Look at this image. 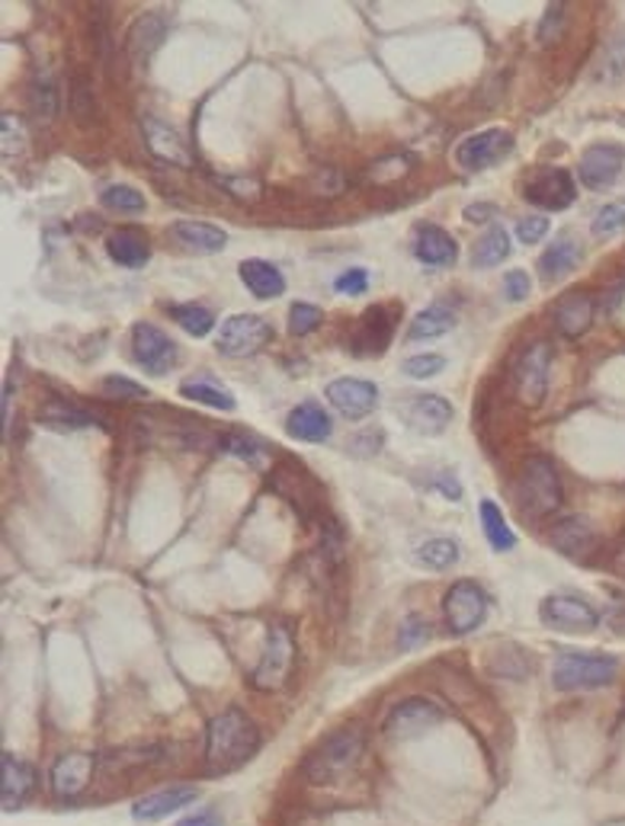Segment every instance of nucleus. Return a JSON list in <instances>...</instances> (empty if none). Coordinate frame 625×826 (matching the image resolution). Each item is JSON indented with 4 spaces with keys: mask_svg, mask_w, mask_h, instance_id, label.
<instances>
[{
    "mask_svg": "<svg viewBox=\"0 0 625 826\" xmlns=\"http://www.w3.org/2000/svg\"><path fill=\"white\" fill-rule=\"evenodd\" d=\"M107 253H110V260H113L115 266H122V270H142V266H148V260H151V244H148V238H144L142 231L119 228V231H113L107 238Z\"/></svg>",
    "mask_w": 625,
    "mask_h": 826,
    "instance_id": "c85d7f7f",
    "label": "nucleus"
},
{
    "mask_svg": "<svg viewBox=\"0 0 625 826\" xmlns=\"http://www.w3.org/2000/svg\"><path fill=\"white\" fill-rule=\"evenodd\" d=\"M414 256L424 266L446 270L458 260V244H455L453 234L443 231L440 224H424V228H417V238H414Z\"/></svg>",
    "mask_w": 625,
    "mask_h": 826,
    "instance_id": "5701e85b",
    "label": "nucleus"
},
{
    "mask_svg": "<svg viewBox=\"0 0 625 826\" xmlns=\"http://www.w3.org/2000/svg\"><path fill=\"white\" fill-rule=\"evenodd\" d=\"M36 420L49 430H84V426H97V416L78 404L68 401H49L42 411L36 413Z\"/></svg>",
    "mask_w": 625,
    "mask_h": 826,
    "instance_id": "473e14b6",
    "label": "nucleus"
},
{
    "mask_svg": "<svg viewBox=\"0 0 625 826\" xmlns=\"http://www.w3.org/2000/svg\"><path fill=\"white\" fill-rule=\"evenodd\" d=\"M453 328H455L453 308H446V304H430V308H424V311L411 321V328H407V343L436 340V336L450 333Z\"/></svg>",
    "mask_w": 625,
    "mask_h": 826,
    "instance_id": "2f4dec72",
    "label": "nucleus"
},
{
    "mask_svg": "<svg viewBox=\"0 0 625 826\" xmlns=\"http://www.w3.org/2000/svg\"><path fill=\"white\" fill-rule=\"evenodd\" d=\"M0 125H3V158H17L27 148V125H23V119L3 112L0 115Z\"/></svg>",
    "mask_w": 625,
    "mask_h": 826,
    "instance_id": "a18cd8bd",
    "label": "nucleus"
},
{
    "mask_svg": "<svg viewBox=\"0 0 625 826\" xmlns=\"http://www.w3.org/2000/svg\"><path fill=\"white\" fill-rule=\"evenodd\" d=\"M324 394H327V404L346 420H366L379 407V387L366 379H353V375L334 379L324 387Z\"/></svg>",
    "mask_w": 625,
    "mask_h": 826,
    "instance_id": "2eb2a0df",
    "label": "nucleus"
},
{
    "mask_svg": "<svg viewBox=\"0 0 625 826\" xmlns=\"http://www.w3.org/2000/svg\"><path fill=\"white\" fill-rule=\"evenodd\" d=\"M321 308H314L309 302H295L289 308V333L292 336H309L312 331H317V324H321Z\"/></svg>",
    "mask_w": 625,
    "mask_h": 826,
    "instance_id": "37998d69",
    "label": "nucleus"
},
{
    "mask_svg": "<svg viewBox=\"0 0 625 826\" xmlns=\"http://www.w3.org/2000/svg\"><path fill=\"white\" fill-rule=\"evenodd\" d=\"M238 275H241L244 289H248L254 299H260V302H273V299H280L285 292L283 270H280L276 263H270V260L251 256V260H244V263L238 266Z\"/></svg>",
    "mask_w": 625,
    "mask_h": 826,
    "instance_id": "393cba45",
    "label": "nucleus"
},
{
    "mask_svg": "<svg viewBox=\"0 0 625 826\" xmlns=\"http://www.w3.org/2000/svg\"><path fill=\"white\" fill-rule=\"evenodd\" d=\"M548 542L555 545V551H562L565 557H571V561L587 564L599 548V532L587 516H568V520H558V523L552 525Z\"/></svg>",
    "mask_w": 625,
    "mask_h": 826,
    "instance_id": "f3484780",
    "label": "nucleus"
},
{
    "mask_svg": "<svg viewBox=\"0 0 625 826\" xmlns=\"http://www.w3.org/2000/svg\"><path fill=\"white\" fill-rule=\"evenodd\" d=\"M548 372H552V346L545 340L530 343L513 365V391L520 404L540 407L548 391Z\"/></svg>",
    "mask_w": 625,
    "mask_h": 826,
    "instance_id": "0eeeda50",
    "label": "nucleus"
},
{
    "mask_svg": "<svg viewBox=\"0 0 625 826\" xmlns=\"http://www.w3.org/2000/svg\"><path fill=\"white\" fill-rule=\"evenodd\" d=\"M530 292H533V282H530L526 270H511L504 275V299L507 302H526Z\"/></svg>",
    "mask_w": 625,
    "mask_h": 826,
    "instance_id": "3c124183",
    "label": "nucleus"
},
{
    "mask_svg": "<svg viewBox=\"0 0 625 826\" xmlns=\"http://www.w3.org/2000/svg\"><path fill=\"white\" fill-rule=\"evenodd\" d=\"M433 487L446 496V500H462V487H458V481H455L453 474H446V471L433 477Z\"/></svg>",
    "mask_w": 625,
    "mask_h": 826,
    "instance_id": "6e6d98bb",
    "label": "nucleus"
},
{
    "mask_svg": "<svg viewBox=\"0 0 625 826\" xmlns=\"http://www.w3.org/2000/svg\"><path fill=\"white\" fill-rule=\"evenodd\" d=\"M193 800H196V788L193 785H171V788H161L154 795H144L142 800H135L132 804V817L142 820V824H158V820L171 817L177 810H183Z\"/></svg>",
    "mask_w": 625,
    "mask_h": 826,
    "instance_id": "4be33fe9",
    "label": "nucleus"
},
{
    "mask_svg": "<svg viewBox=\"0 0 625 826\" xmlns=\"http://www.w3.org/2000/svg\"><path fill=\"white\" fill-rule=\"evenodd\" d=\"M487 593L475 580H455L443 596V622L453 634L478 632L487 618Z\"/></svg>",
    "mask_w": 625,
    "mask_h": 826,
    "instance_id": "423d86ee",
    "label": "nucleus"
},
{
    "mask_svg": "<svg viewBox=\"0 0 625 826\" xmlns=\"http://www.w3.org/2000/svg\"><path fill=\"white\" fill-rule=\"evenodd\" d=\"M548 228H552V221L545 215H526V219L516 221V238L523 244H540L542 238L548 234Z\"/></svg>",
    "mask_w": 625,
    "mask_h": 826,
    "instance_id": "8fccbe9b",
    "label": "nucleus"
},
{
    "mask_svg": "<svg viewBox=\"0 0 625 826\" xmlns=\"http://www.w3.org/2000/svg\"><path fill=\"white\" fill-rule=\"evenodd\" d=\"M29 103H32V110H36V115H39L42 122L56 119L58 87L52 81H36L32 83V90H29Z\"/></svg>",
    "mask_w": 625,
    "mask_h": 826,
    "instance_id": "c03bdc74",
    "label": "nucleus"
},
{
    "mask_svg": "<svg viewBox=\"0 0 625 826\" xmlns=\"http://www.w3.org/2000/svg\"><path fill=\"white\" fill-rule=\"evenodd\" d=\"M100 205L110 209V212H119V215H139V212L148 209V199H144L142 190H135L129 183H110L100 193Z\"/></svg>",
    "mask_w": 625,
    "mask_h": 826,
    "instance_id": "e433bc0d",
    "label": "nucleus"
},
{
    "mask_svg": "<svg viewBox=\"0 0 625 826\" xmlns=\"http://www.w3.org/2000/svg\"><path fill=\"white\" fill-rule=\"evenodd\" d=\"M395 324H399V311H392L389 304H375L363 314V321L356 324V333L350 340L356 356H379L389 350L392 336H395Z\"/></svg>",
    "mask_w": 625,
    "mask_h": 826,
    "instance_id": "dca6fc26",
    "label": "nucleus"
},
{
    "mask_svg": "<svg viewBox=\"0 0 625 826\" xmlns=\"http://www.w3.org/2000/svg\"><path fill=\"white\" fill-rule=\"evenodd\" d=\"M426 637H430V628H426L421 618H414V615H411V618H407V622L401 625L399 641H401V647H404V651H414L417 644H424Z\"/></svg>",
    "mask_w": 625,
    "mask_h": 826,
    "instance_id": "864d4df0",
    "label": "nucleus"
},
{
    "mask_svg": "<svg viewBox=\"0 0 625 826\" xmlns=\"http://www.w3.org/2000/svg\"><path fill=\"white\" fill-rule=\"evenodd\" d=\"M478 516H482L484 538L491 542V548H494V551H513V548H516V535H513V528L507 525L504 513H501V506H497L494 500H482V506H478Z\"/></svg>",
    "mask_w": 625,
    "mask_h": 826,
    "instance_id": "c9c22d12",
    "label": "nucleus"
},
{
    "mask_svg": "<svg viewBox=\"0 0 625 826\" xmlns=\"http://www.w3.org/2000/svg\"><path fill=\"white\" fill-rule=\"evenodd\" d=\"M542 622L555 632L591 634L599 628V612L577 596H545L540 606Z\"/></svg>",
    "mask_w": 625,
    "mask_h": 826,
    "instance_id": "f8f14e48",
    "label": "nucleus"
},
{
    "mask_svg": "<svg viewBox=\"0 0 625 826\" xmlns=\"http://www.w3.org/2000/svg\"><path fill=\"white\" fill-rule=\"evenodd\" d=\"M584 260V248L577 238L571 234H558L548 248L542 250L540 256V279L542 282H562L565 275H571Z\"/></svg>",
    "mask_w": 625,
    "mask_h": 826,
    "instance_id": "b1692460",
    "label": "nucleus"
},
{
    "mask_svg": "<svg viewBox=\"0 0 625 826\" xmlns=\"http://www.w3.org/2000/svg\"><path fill=\"white\" fill-rule=\"evenodd\" d=\"M511 234L494 224V228L484 231L482 238H478V244L472 248V263L478 270H491V266H497V263H504L511 256Z\"/></svg>",
    "mask_w": 625,
    "mask_h": 826,
    "instance_id": "72a5a7b5",
    "label": "nucleus"
},
{
    "mask_svg": "<svg viewBox=\"0 0 625 826\" xmlns=\"http://www.w3.org/2000/svg\"><path fill=\"white\" fill-rule=\"evenodd\" d=\"M142 135H144V144H148V151H151L158 161H164V164H177V167L193 164V154H190V148H187L183 135H180L173 125H168V122H161V119L148 115V119L142 122Z\"/></svg>",
    "mask_w": 625,
    "mask_h": 826,
    "instance_id": "aec40b11",
    "label": "nucleus"
},
{
    "mask_svg": "<svg viewBox=\"0 0 625 826\" xmlns=\"http://www.w3.org/2000/svg\"><path fill=\"white\" fill-rule=\"evenodd\" d=\"M594 314H597V304H594V295L587 292H571L562 302L555 304V331L568 340H577L584 333L591 331L594 324Z\"/></svg>",
    "mask_w": 625,
    "mask_h": 826,
    "instance_id": "a878e982",
    "label": "nucleus"
},
{
    "mask_svg": "<svg viewBox=\"0 0 625 826\" xmlns=\"http://www.w3.org/2000/svg\"><path fill=\"white\" fill-rule=\"evenodd\" d=\"M625 164V151L619 144H591L584 154H581V164H577V177L587 190H609L616 183V177L623 173Z\"/></svg>",
    "mask_w": 625,
    "mask_h": 826,
    "instance_id": "a211bd4d",
    "label": "nucleus"
},
{
    "mask_svg": "<svg viewBox=\"0 0 625 826\" xmlns=\"http://www.w3.org/2000/svg\"><path fill=\"white\" fill-rule=\"evenodd\" d=\"M260 749V731L251 717L241 708H228L215 715L205 727V749H202V766L205 775L222 778L231 772L244 769Z\"/></svg>",
    "mask_w": 625,
    "mask_h": 826,
    "instance_id": "f257e3e1",
    "label": "nucleus"
},
{
    "mask_svg": "<svg viewBox=\"0 0 625 826\" xmlns=\"http://www.w3.org/2000/svg\"><path fill=\"white\" fill-rule=\"evenodd\" d=\"M484 663L501 679H526L530 676V657L516 644H494Z\"/></svg>",
    "mask_w": 625,
    "mask_h": 826,
    "instance_id": "f704fd0d",
    "label": "nucleus"
},
{
    "mask_svg": "<svg viewBox=\"0 0 625 826\" xmlns=\"http://www.w3.org/2000/svg\"><path fill=\"white\" fill-rule=\"evenodd\" d=\"M164 756L161 746H142V749H115V753H107L103 756V766L107 769H135V766H151Z\"/></svg>",
    "mask_w": 625,
    "mask_h": 826,
    "instance_id": "a19ab883",
    "label": "nucleus"
},
{
    "mask_svg": "<svg viewBox=\"0 0 625 826\" xmlns=\"http://www.w3.org/2000/svg\"><path fill=\"white\" fill-rule=\"evenodd\" d=\"M513 151L511 129H484L478 135H468L455 148V164L465 173H482L487 167L501 164Z\"/></svg>",
    "mask_w": 625,
    "mask_h": 826,
    "instance_id": "9b49d317",
    "label": "nucleus"
},
{
    "mask_svg": "<svg viewBox=\"0 0 625 826\" xmlns=\"http://www.w3.org/2000/svg\"><path fill=\"white\" fill-rule=\"evenodd\" d=\"M619 676V661L609 654H574L565 651L552 666V683L562 692H587V688H603L616 683Z\"/></svg>",
    "mask_w": 625,
    "mask_h": 826,
    "instance_id": "20e7f679",
    "label": "nucleus"
},
{
    "mask_svg": "<svg viewBox=\"0 0 625 826\" xmlns=\"http://www.w3.org/2000/svg\"><path fill=\"white\" fill-rule=\"evenodd\" d=\"M177 826H222V820H219L215 814H193V817L180 820Z\"/></svg>",
    "mask_w": 625,
    "mask_h": 826,
    "instance_id": "4d7b16f0",
    "label": "nucleus"
},
{
    "mask_svg": "<svg viewBox=\"0 0 625 826\" xmlns=\"http://www.w3.org/2000/svg\"><path fill=\"white\" fill-rule=\"evenodd\" d=\"M292 663H295V634L285 622H273L266 632V644L263 654L256 661L254 673H251V686L260 692H276L289 683L292 676Z\"/></svg>",
    "mask_w": 625,
    "mask_h": 826,
    "instance_id": "39448f33",
    "label": "nucleus"
},
{
    "mask_svg": "<svg viewBox=\"0 0 625 826\" xmlns=\"http://www.w3.org/2000/svg\"><path fill=\"white\" fill-rule=\"evenodd\" d=\"M401 416L414 433L436 436L453 423V404L440 394H414L401 404Z\"/></svg>",
    "mask_w": 625,
    "mask_h": 826,
    "instance_id": "6ab92c4d",
    "label": "nucleus"
},
{
    "mask_svg": "<svg viewBox=\"0 0 625 826\" xmlns=\"http://www.w3.org/2000/svg\"><path fill=\"white\" fill-rule=\"evenodd\" d=\"M132 356L142 365V372H148L151 379H164L177 365L180 350L168 333L161 331L151 321H139L132 328Z\"/></svg>",
    "mask_w": 625,
    "mask_h": 826,
    "instance_id": "6e6552de",
    "label": "nucleus"
},
{
    "mask_svg": "<svg viewBox=\"0 0 625 826\" xmlns=\"http://www.w3.org/2000/svg\"><path fill=\"white\" fill-rule=\"evenodd\" d=\"M523 199L540 205L545 212H562L568 209L571 202L577 199V187H574V177L562 167H545V170H533L526 180H523Z\"/></svg>",
    "mask_w": 625,
    "mask_h": 826,
    "instance_id": "1a4fd4ad",
    "label": "nucleus"
},
{
    "mask_svg": "<svg viewBox=\"0 0 625 826\" xmlns=\"http://www.w3.org/2000/svg\"><path fill=\"white\" fill-rule=\"evenodd\" d=\"M180 397L202 404V407H212V411H234V394L222 382L209 379V375H196V379L180 382Z\"/></svg>",
    "mask_w": 625,
    "mask_h": 826,
    "instance_id": "7c9ffc66",
    "label": "nucleus"
},
{
    "mask_svg": "<svg viewBox=\"0 0 625 826\" xmlns=\"http://www.w3.org/2000/svg\"><path fill=\"white\" fill-rule=\"evenodd\" d=\"M443 721V708L430 698H407L395 705L389 717H385V737L392 741H411V737H421L426 731H433L436 724Z\"/></svg>",
    "mask_w": 625,
    "mask_h": 826,
    "instance_id": "ddd939ff",
    "label": "nucleus"
},
{
    "mask_svg": "<svg viewBox=\"0 0 625 826\" xmlns=\"http://www.w3.org/2000/svg\"><path fill=\"white\" fill-rule=\"evenodd\" d=\"M273 340V324L256 314H234L219 328V353L222 356H254Z\"/></svg>",
    "mask_w": 625,
    "mask_h": 826,
    "instance_id": "9d476101",
    "label": "nucleus"
},
{
    "mask_svg": "<svg viewBox=\"0 0 625 826\" xmlns=\"http://www.w3.org/2000/svg\"><path fill=\"white\" fill-rule=\"evenodd\" d=\"M594 234L597 238H606V234H616L625 228V202H609L603 205L597 215H594Z\"/></svg>",
    "mask_w": 625,
    "mask_h": 826,
    "instance_id": "de8ad7c7",
    "label": "nucleus"
},
{
    "mask_svg": "<svg viewBox=\"0 0 625 826\" xmlns=\"http://www.w3.org/2000/svg\"><path fill=\"white\" fill-rule=\"evenodd\" d=\"M404 375L407 379H417V382H424V379H436L443 369H446V359L440 356V353H424V356H411L404 359Z\"/></svg>",
    "mask_w": 625,
    "mask_h": 826,
    "instance_id": "49530a36",
    "label": "nucleus"
},
{
    "mask_svg": "<svg viewBox=\"0 0 625 826\" xmlns=\"http://www.w3.org/2000/svg\"><path fill=\"white\" fill-rule=\"evenodd\" d=\"M100 391L107 394V397H115V401H142L144 391L139 382H132V379H125V375H107L103 382H100Z\"/></svg>",
    "mask_w": 625,
    "mask_h": 826,
    "instance_id": "09e8293b",
    "label": "nucleus"
},
{
    "mask_svg": "<svg viewBox=\"0 0 625 826\" xmlns=\"http://www.w3.org/2000/svg\"><path fill=\"white\" fill-rule=\"evenodd\" d=\"M168 314L173 318V324H180L190 336H209L212 328H215V314L209 308H202V304H171Z\"/></svg>",
    "mask_w": 625,
    "mask_h": 826,
    "instance_id": "4c0bfd02",
    "label": "nucleus"
},
{
    "mask_svg": "<svg viewBox=\"0 0 625 826\" xmlns=\"http://www.w3.org/2000/svg\"><path fill=\"white\" fill-rule=\"evenodd\" d=\"M285 433L292 440L312 442L314 445V442H324L334 433V423H331L327 411H321L314 401H305V404H299V407L289 411V416H285Z\"/></svg>",
    "mask_w": 625,
    "mask_h": 826,
    "instance_id": "cd10ccee",
    "label": "nucleus"
},
{
    "mask_svg": "<svg viewBox=\"0 0 625 826\" xmlns=\"http://www.w3.org/2000/svg\"><path fill=\"white\" fill-rule=\"evenodd\" d=\"M497 215V209L491 205V202H475V205H468L465 209V215L462 219L468 221V224H484V221H491Z\"/></svg>",
    "mask_w": 625,
    "mask_h": 826,
    "instance_id": "5fc2aeb1",
    "label": "nucleus"
},
{
    "mask_svg": "<svg viewBox=\"0 0 625 826\" xmlns=\"http://www.w3.org/2000/svg\"><path fill=\"white\" fill-rule=\"evenodd\" d=\"M417 561L430 567V571H446V567H453L455 561H458V545H455V538H426L424 545L417 548Z\"/></svg>",
    "mask_w": 625,
    "mask_h": 826,
    "instance_id": "58836bf2",
    "label": "nucleus"
},
{
    "mask_svg": "<svg viewBox=\"0 0 625 826\" xmlns=\"http://www.w3.org/2000/svg\"><path fill=\"white\" fill-rule=\"evenodd\" d=\"M366 753V731L360 724H346L341 731L327 734L321 744L314 746L312 753L302 763V775L309 785H334L341 782L346 772H353L360 766Z\"/></svg>",
    "mask_w": 625,
    "mask_h": 826,
    "instance_id": "f03ea898",
    "label": "nucleus"
},
{
    "mask_svg": "<svg viewBox=\"0 0 625 826\" xmlns=\"http://www.w3.org/2000/svg\"><path fill=\"white\" fill-rule=\"evenodd\" d=\"M36 785H39V775L29 763H23L13 753L0 756V800H3V810L20 807L36 792Z\"/></svg>",
    "mask_w": 625,
    "mask_h": 826,
    "instance_id": "412c9836",
    "label": "nucleus"
},
{
    "mask_svg": "<svg viewBox=\"0 0 625 826\" xmlns=\"http://www.w3.org/2000/svg\"><path fill=\"white\" fill-rule=\"evenodd\" d=\"M93 772H97V756L84 753V749H71L56 759V766L49 772V785H52L56 798H81L90 788Z\"/></svg>",
    "mask_w": 625,
    "mask_h": 826,
    "instance_id": "4468645a",
    "label": "nucleus"
},
{
    "mask_svg": "<svg viewBox=\"0 0 625 826\" xmlns=\"http://www.w3.org/2000/svg\"><path fill=\"white\" fill-rule=\"evenodd\" d=\"M599 81L616 83L623 81L625 74V32H616L606 49H603V58H599Z\"/></svg>",
    "mask_w": 625,
    "mask_h": 826,
    "instance_id": "ea45409f",
    "label": "nucleus"
},
{
    "mask_svg": "<svg viewBox=\"0 0 625 826\" xmlns=\"http://www.w3.org/2000/svg\"><path fill=\"white\" fill-rule=\"evenodd\" d=\"M222 449H225L228 455H234V459L254 465V469H263V465H266L263 445L256 440H251V436H225V440H222Z\"/></svg>",
    "mask_w": 625,
    "mask_h": 826,
    "instance_id": "79ce46f5",
    "label": "nucleus"
},
{
    "mask_svg": "<svg viewBox=\"0 0 625 826\" xmlns=\"http://www.w3.org/2000/svg\"><path fill=\"white\" fill-rule=\"evenodd\" d=\"M334 289L341 295H363L370 289V273L366 270H346L334 279Z\"/></svg>",
    "mask_w": 625,
    "mask_h": 826,
    "instance_id": "603ef678",
    "label": "nucleus"
},
{
    "mask_svg": "<svg viewBox=\"0 0 625 826\" xmlns=\"http://www.w3.org/2000/svg\"><path fill=\"white\" fill-rule=\"evenodd\" d=\"M616 567H619V574H625V545L619 548V554H616Z\"/></svg>",
    "mask_w": 625,
    "mask_h": 826,
    "instance_id": "13d9d810",
    "label": "nucleus"
},
{
    "mask_svg": "<svg viewBox=\"0 0 625 826\" xmlns=\"http://www.w3.org/2000/svg\"><path fill=\"white\" fill-rule=\"evenodd\" d=\"M168 39V23L161 13H144L132 23V32H129V56L135 64H148L151 56L161 49V42Z\"/></svg>",
    "mask_w": 625,
    "mask_h": 826,
    "instance_id": "c756f323",
    "label": "nucleus"
},
{
    "mask_svg": "<svg viewBox=\"0 0 625 826\" xmlns=\"http://www.w3.org/2000/svg\"><path fill=\"white\" fill-rule=\"evenodd\" d=\"M562 500H565V491H562V477H558L555 462L545 459V455L526 459L520 477H516V503H520V510L530 520H545V516H555L562 510Z\"/></svg>",
    "mask_w": 625,
    "mask_h": 826,
    "instance_id": "7ed1b4c3",
    "label": "nucleus"
},
{
    "mask_svg": "<svg viewBox=\"0 0 625 826\" xmlns=\"http://www.w3.org/2000/svg\"><path fill=\"white\" fill-rule=\"evenodd\" d=\"M171 238L193 253H219L228 248V234L219 224L200 219H180L171 224Z\"/></svg>",
    "mask_w": 625,
    "mask_h": 826,
    "instance_id": "bb28decb",
    "label": "nucleus"
}]
</instances>
